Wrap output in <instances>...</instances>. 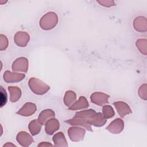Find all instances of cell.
I'll return each instance as SVG.
<instances>
[{
  "instance_id": "6da1fadb",
  "label": "cell",
  "mask_w": 147,
  "mask_h": 147,
  "mask_svg": "<svg viewBox=\"0 0 147 147\" xmlns=\"http://www.w3.org/2000/svg\"><path fill=\"white\" fill-rule=\"evenodd\" d=\"M29 86L34 92L38 94H44L49 89L48 86L36 79H31L29 80Z\"/></svg>"
},
{
  "instance_id": "7a4b0ae2",
  "label": "cell",
  "mask_w": 147,
  "mask_h": 147,
  "mask_svg": "<svg viewBox=\"0 0 147 147\" xmlns=\"http://www.w3.org/2000/svg\"><path fill=\"white\" fill-rule=\"evenodd\" d=\"M134 28L139 32H145L147 30V21L144 17H137L134 22Z\"/></svg>"
},
{
  "instance_id": "3957f363",
  "label": "cell",
  "mask_w": 147,
  "mask_h": 147,
  "mask_svg": "<svg viewBox=\"0 0 147 147\" xmlns=\"http://www.w3.org/2000/svg\"><path fill=\"white\" fill-rule=\"evenodd\" d=\"M123 127V123L120 119H117L115 121H113L111 125H110L107 129H109L111 132L116 133L120 132Z\"/></svg>"
},
{
  "instance_id": "277c9868",
  "label": "cell",
  "mask_w": 147,
  "mask_h": 147,
  "mask_svg": "<svg viewBox=\"0 0 147 147\" xmlns=\"http://www.w3.org/2000/svg\"><path fill=\"white\" fill-rule=\"evenodd\" d=\"M114 105H115L118 113L122 117H123L126 114L131 113V110L130 109L128 105L123 102H117L115 103Z\"/></svg>"
},
{
  "instance_id": "5b68a950",
  "label": "cell",
  "mask_w": 147,
  "mask_h": 147,
  "mask_svg": "<svg viewBox=\"0 0 147 147\" xmlns=\"http://www.w3.org/2000/svg\"><path fill=\"white\" fill-rule=\"evenodd\" d=\"M109 96L102 93H94L91 95V99L92 102L98 105H102L107 102V99Z\"/></svg>"
},
{
  "instance_id": "8992f818",
  "label": "cell",
  "mask_w": 147,
  "mask_h": 147,
  "mask_svg": "<svg viewBox=\"0 0 147 147\" xmlns=\"http://www.w3.org/2000/svg\"><path fill=\"white\" fill-rule=\"evenodd\" d=\"M36 110V106L34 104L28 103H26L24 108H22L20 113L21 114H24V115H30V114H33L34 113Z\"/></svg>"
},
{
  "instance_id": "52a82bcc",
  "label": "cell",
  "mask_w": 147,
  "mask_h": 147,
  "mask_svg": "<svg viewBox=\"0 0 147 147\" xmlns=\"http://www.w3.org/2000/svg\"><path fill=\"white\" fill-rule=\"evenodd\" d=\"M59 123L56 119H53L49 121L47 123V126L45 127V130L48 134H52L55 130L58 129Z\"/></svg>"
},
{
  "instance_id": "ba28073f",
  "label": "cell",
  "mask_w": 147,
  "mask_h": 147,
  "mask_svg": "<svg viewBox=\"0 0 147 147\" xmlns=\"http://www.w3.org/2000/svg\"><path fill=\"white\" fill-rule=\"evenodd\" d=\"M137 48L142 54L146 55V39H139L136 42Z\"/></svg>"
},
{
  "instance_id": "9c48e42d",
  "label": "cell",
  "mask_w": 147,
  "mask_h": 147,
  "mask_svg": "<svg viewBox=\"0 0 147 147\" xmlns=\"http://www.w3.org/2000/svg\"><path fill=\"white\" fill-rule=\"evenodd\" d=\"M88 106V103L86 100V99L83 97L81 96L79 100V101L76 103L72 107H71V109H82L85 108Z\"/></svg>"
},
{
  "instance_id": "30bf717a",
  "label": "cell",
  "mask_w": 147,
  "mask_h": 147,
  "mask_svg": "<svg viewBox=\"0 0 147 147\" xmlns=\"http://www.w3.org/2000/svg\"><path fill=\"white\" fill-rule=\"evenodd\" d=\"M40 126L38 123L36 122V121H33L30 123L29 130L33 135L37 134V133H38V131H40Z\"/></svg>"
},
{
  "instance_id": "8fae6325",
  "label": "cell",
  "mask_w": 147,
  "mask_h": 147,
  "mask_svg": "<svg viewBox=\"0 0 147 147\" xmlns=\"http://www.w3.org/2000/svg\"><path fill=\"white\" fill-rule=\"evenodd\" d=\"M53 112L52 111L50 110H47L42 112L39 116V121L43 123L44 121L48 118L50 116H53Z\"/></svg>"
},
{
  "instance_id": "7c38bea8",
  "label": "cell",
  "mask_w": 147,
  "mask_h": 147,
  "mask_svg": "<svg viewBox=\"0 0 147 147\" xmlns=\"http://www.w3.org/2000/svg\"><path fill=\"white\" fill-rule=\"evenodd\" d=\"M139 95L142 99L146 100L147 97V92H146V84H143L139 89Z\"/></svg>"
},
{
  "instance_id": "4fadbf2b",
  "label": "cell",
  "mask_w": 147,
  "mask_h": 147,
  "mask_svg": "<svg viewBox=\"0 0 147 147\" xmlns=\"http://www.w3.org/2000/svg\"><path fill=\"white\" fill-rule=\"evenodd\" d=\"M103 110L104 112L105 116L106 118H110L114 115V111H113V109L111 108V107H110L109 106H105L103 109Z\"/></svg>"
},
{
  "instance_id": "5bb4252c",
  "label": "cell",
  "mask_w": 147,
  "mask_h": 147,
  "mask_svg": "<svg viewBox=\"0 0 147 147\" xmlns=\"http://www.w3.org/2000/svg\"><path fill=\"white\" fill-rule=\"evenodd\" d=\"M68 95L69 97H68V96L65 94V103L67 105H69V104L74 100L71 99V98L72 99H75V94L74 92H73L72 91H68L67 92Z\"/></svg>"
},
{
  "instance_id": "9a60e30c",
  "label": "cell",
  "mask_w": 147,
  "mask_h": 147,
  "mask_svg": "<svg viewBox=\"0 0 147 147\" xmlns=\"http://www.w3.org/2000/svg\"><path fill=\"white\" fill-rule=\"evenodd\" d=\"M64 138L65 137H64L62 133H58L56 136H54L53 141L56 143H60V142L64 144V143H66Z\"/></svg>"
}]
</instances>
